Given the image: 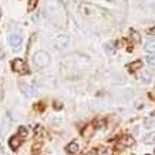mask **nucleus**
<instances>
[{"label": "nucleus", "instance_id": "obj_16", "mask_svg": "<svg viewBox=\"0 0 155 155\" xmlns=\"http://www.w3.org/2000/svg\"><path fill=\"white\" fill-rule=\"evenodd\" d=\"M144 142H145V144H152V142H155V135L147 137V140H145Z\"/></svg>", "mask_w": 155, "mask_h": 155}, {"label": "nucleus", "instance_id": "obj_8", "mask_svg": "<svg viewBox=\"0 0 155 155\" xmlns=\"http://www.w3.org/2000/svg\"><path fill=\"white\" fill-rule=\"evenodd\" d=\"M67 151L70 152V154H77L78 152V144L77 142H70L68 145H67Z\"/></svg>", "mask_w": 155, "mask_h": 155}, {"label": "nucleus", "instance_id": "obj_14", "mask_svg": "<svg viewBox=\"0 0 155 155\" xmlns=\"http://www.w3.org/2000/svg\"><path fill=\"white\" fill-rule=\"evenodd\" d=\"M97 155H113V152H111L110 148H100Z\"/></svg>", "mask_w": 155, "mask_h": 155}, {"label": "nucleus", "instance_id": "obj_11", "mask_svg": "<svg viewBox=\"0 0 155 155\" xmlns=\"http://www.w3.org/2000/svg\"><path fill=\"white\" fill-rule=\"evenodd\" d=\"M145 50L147 51H155V40H148L145 43Z\"/></svg>", "mask_w": 155, "mask_h": 155}, {"label": "nucleus", "instance_id": "obj_17", "mask_svg": "<svg viewBox=\"0 0 155 155\" xmlns=\"http://www.w3.org/2000/svg\"><path fill=\"white\" fill-rule=\"evenodd\" d=\"M37 5V0H30V5H28V10H33Z\"/></svg>", "mask_w": 155, "mask_h": 155}, {"label": "nucleus", "instance_id": "obj_19", "mask_svg": "<svg viewBox=\"0 0 155 155\" xmlns=\"http://www.w3.org/2000/svg\"><path fill=\"white\" fill-rule=\"evenodd\" d=\"M85 155H97V152H95V151H90V152H87Z\"/></svg>", "mask_w": 155, "mask_h": 155}, {"label": "nucleus", "instance_id": "obj_23", "mask_svg": "<svg viewBox=\"0 0 155 155\" xmlns=\"http://www.w3.org/2000/svg\"><path fill=\"white\" fill-rule=\"evenodd\" d=\"M0 17H2V12H0Z\"/></svg>", "mask_w": 155, "mask_h": 155}, {"label": "nucleus", "instance_id": "obj_22", "mask_svg": "<svg viewBox=\"0 0 155 155\" xmlns=\"http://www.w3.org/2000/svg\"><path fill=\"white\" fill-rule=\"evenodd\" d=\"M0 152H2V145H0Z\"/></svg>", "mask_w": 155, "mask_h": 155}, {"label": "nucleus", "instance_id": "obj_13", "mask_svg": "<svg viewBox=\"0 0 155 155\" xmlns=\"http://www.w3.org/2000/svg\"><path fill=\"white\" fill-rule=\"evenodd\" d=\"M144 127L145 128H155V120L154 118H148L144 121Z\"/></svg>", "mask_w": 155, "mask_h": 155}, {"label": "nucleus", "instance_id": "obj_5", "mask_svg": "<svg viewBox=\"0 0 155 155\" xmlns=\"http://www.w3.org/2000/svg\"><path fill=\"white\" fill-rule=\"evenodd\" d=\"M20 144H21V140H20V137H17V135H14V137H12L9 140V145H10V148L13 151H16L17 148L20 147Z\"/></svg>", "mask_w": 155, "mask_h": 155}, {"label": "nucleus", "instance_id": "obj_6", "mask_svg": "<svg viewBox=\"0 0 155 155\" xmlns=\"http://www.w3.org/2000/svg\"><path fill=\"white\" fill-rule=\"evenodd\" d=\"M120 144L124 147H131L132 144H134V138L130 135H125V137H122L121 140H120Z\"/></svg>", "mask_w": 155, "mask_h": 155}, {"label": "nucleus", "instance_id": "obj_21", "mask_svg": "<svg viewBox=\"0 0 155 155\" xmlns=\"http://www.w3.org/2000/svg\"><path fill=\"white\" fill-rule=\"evenodd\" d=\"M108 2H115V0H108Z\"/></svg>", "mask_w": 155, "mask_h": 155}, {"label": "nucleus", "instance_id": "obj_7", "mask_svg": "<svg viewBox=\"0 0 155 155\" xmlns=\"http://www.w3.org/2000/svg\"><path fill=\"white\" fill-rule=\"evenodd\" d=\"M141 67H142V61L137 60V61H134V63H131V64L128 66V68H130V71H137V70H141Z\"/></svg>", "mask_w": 155, "mask_h": 155}, {"label": "nucleus", "instance_id": "obj_20", "mask_svg": "<svg viewBox=\"0 0 155 155\" xmlns=\"http://www.w3.org/2000/svg\"><path fill=\"white\" fill-rule=\"evenodd\" d=\"M150 33H151V34H155V27L151 28V30H150Z\"/></svg>", "mask_w": 155, "mask_h": 155}, {"label": "nucleus", "instance_id": "obj_9", "mask_svg": "<svg viewBox=\"0 0 155 155\" xmlns=\"http://www.w3.org/2000/svg\"><path fill=\"white\" fill-rule=\"evenodd\" d=\"M138 78H140L141 81H144V83H150V81H151V74L147 70H142Z\"/></svg>", "mask_w": 155, "mask_h": 155}, {"label": "nucleus", "instance_id": "obj_18", "mask_svg": "<svg viewBox=\"0 0 155 155\" xmlns=\"http://www.w3.org/2000/svg\"><path fill=\"white\" fill-rule=\"evenodd\" d=\"M54 108H56V110H60V108H61V104H60V103H56V105H54Z\"/></svg>", "mask_w": 155, "mask_h": 155}, {"label": "nucleus", "instance_id": "obj_12", "mask_svg": "<svg viewBox=\"0 0 155 155\" xmlns=\"http://www.w3.org/2000/svg\"><path fill=\"white\" fill-rule=\"evenodd\" d=\"M28 135V131L26 127H20L19 131H17V137H20V138H27Z\"/></svg>", "mask_w": 155, "mask_h": 155}, {"label": "nucleus", "instance_id": "obj_10", "mask_svg": "<svg viewBox=\"0 0 155 155\" xmlns=\"http://www.w3.org/2000/svg\"><path fill=\"white\" fill-rule=\"evenodd\" d=\"M93 132H94V127H93V125H87L85 130L83 131V135H84L85 138H90V137L93 135Z\"/></svg>", "mask_w": 155, "mask_h": 155}, {"label": "nucleus", "instance_id": "obj_2", "mask_svg": "<svg viewBox=\"0 0 155 155\" xmlns=\"http://www.w3.org/2000/svg\"><path fill=\"white\" fill-rule=\"evenodd\" d=\"M12 68H13L16 73H19V74H27L28 73L27 64H26L24 60H21V58H16V60L12 61Z\"/></svg>", "mask_w": 155, "mask_h": 155}, {"label": "nucleus", "instance_id": "obj_3", "mask_svg": "<svg viewBox=\"0 0 155 155\" xmlns=\"http://www.w3.org/2000/svg\"><path fill=\"white\" fill-rule=\"evenodd\" d=\"M68 41H70V38H68V36H66V34H61V36H57L56 37V47L57 48H63V47H67L68 46Z\"/></svg>", "mask_w": 155, "mask_h": 155}, {"label": "nucleus", "instance_id": "obj_1", "mask_svg": "<svg viewBox=\"0 0 155 155\" xmlns=\"http://www.w3.org/2000/svg\"><path fill=\"white\" fill-rule=\"evenodd\" d=\"M33 63H34V66L36 67L43 68V67L48 66V63H50V56H48L46 51L40 50V51H37L33 56Z\"/></svg>", "mask_w": 155, "mask_h": 155}, {"label": "nucleus", "instance_id": "obj_4", "mask_svg": "<svg viewBox=\"0 0 155 155\" xmlns=\"http://www.w3.org/2000/svg\"><path fill=\"white\" fill-rule=\"evenodd\" d=\"M21 41H23V38H21L20 34H10L9 43L13 48H19L20 46H21Z\"/></svg>", "mask_w": 155, "mask_h": 155}, {"label": "nucleus", "instance_id": "obj_15", "mask_svg": "<svg viewBox=\"0 0 155 155\" xmlns=\"http://www.w3.org/2000/svg\"><path fill=\"white\" fill-rule=\"evenodd\" d=\"M147 63L150 66H155V54H151V56L147 57Z\"/></svg>", "mask_w": 155, "mask_h": 155}]
</instances>
